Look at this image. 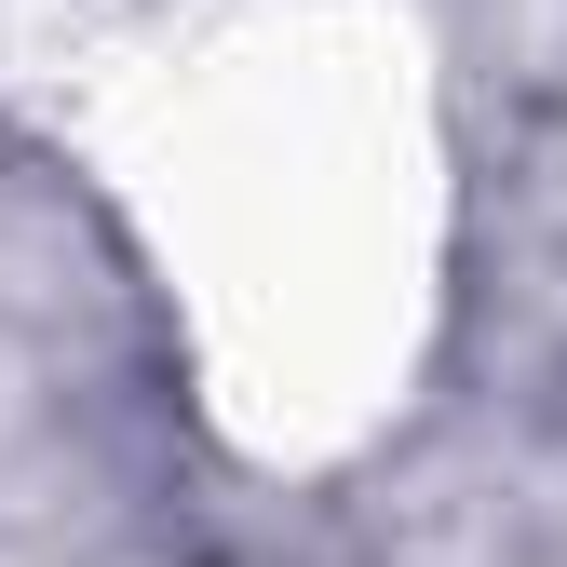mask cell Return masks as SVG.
Segmentation results:
<instances>
[{"label": "cell", "instance_id": "1", "mask_svg": "<svg viewBox=\"0 0 567 567\" xmlns=\"http://www.w3.org/2000/svg\"><path fill=\"white\" fill-rule=\"evenodd\" d=\"M54 135L150 244L203 405L257 460L365 446L446 298V122L405 0H109Z\"/></svg>", "mask_w": 567, "mask_h": 567}]
</instances>
